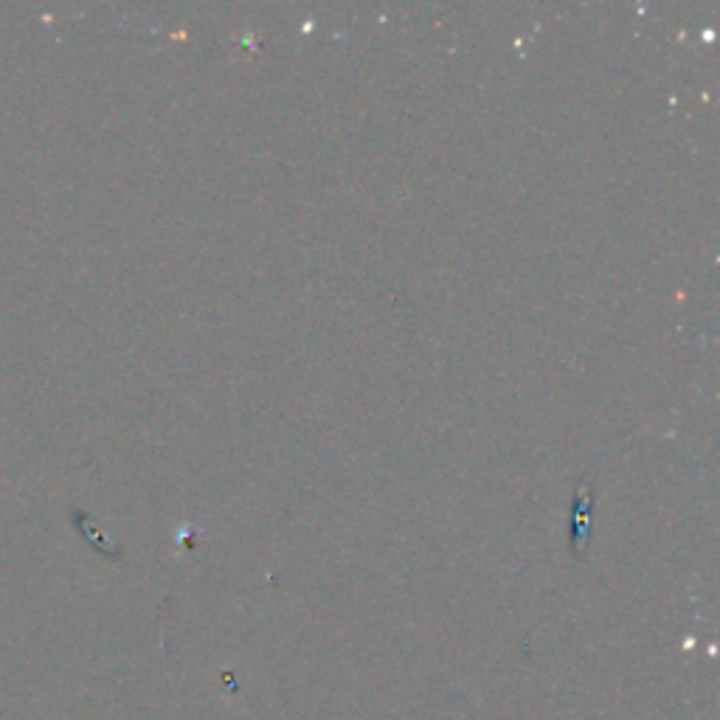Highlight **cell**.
<instances>
[{
  "label": "cell",
  "instance_id": "1",
  "mask_svg": "<svg viewBox=\"0 0 720 720\" xmlns=\"http://www.w3.org/2000/svg\"><path fill=\"white\" fill-rule=\"evenodd\" d=\"M591 507H594L591 485H588L586 478H583L580 487H577V496H574V527H572V549L577 557H583V552H586V546H588Z\"/></svg>",
  "mask_w": 720,
  "mask_h": 720
}]
</instances>
